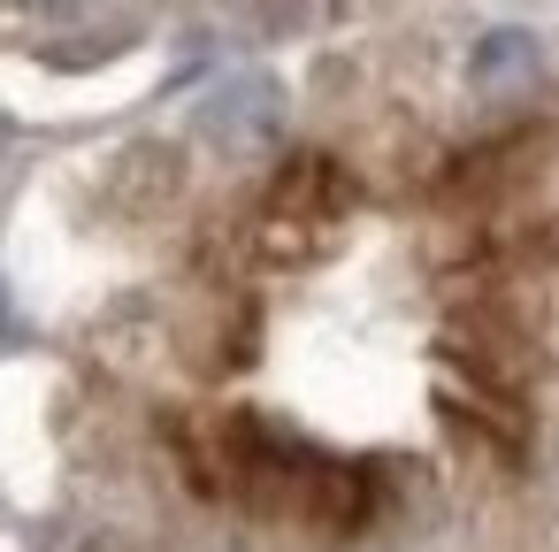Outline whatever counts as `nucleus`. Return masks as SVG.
I'll return each instance as SVG.
<instances>
[{"mask_svg":"<svg viewBox=\"0 0 559 552\" xmlns=\"http://www.w3.org/2000/svg\"><path fill=\"white\" fill-rule=\"evenodd\" d=\"M528 78H536V47L521 32H490L483 55H475V85L483 93H506V85H528Z\"/></svg>","mask_w":559,"mask_h":552,"instance_id":"f03ea898","label":"nucleus"},{"mask_svg":"<svg viewBox=\"0 0 559 552\" xmlns=\"http://www.w3.org/2000/svg\"><path fill=\"white\" fill-rule=\"evenodd\" d=\"M284 108H276V85L246 78V85H215V101L200 108V131L223 146V154H261L276 139Z\"/></svg>","mask_w":559,"mask_h":552,"instance_id":"f257e3e1","label":"nucleus"}]
</instances>
